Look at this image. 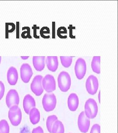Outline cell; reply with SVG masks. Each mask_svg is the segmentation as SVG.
<instances>
[{
    "instance_id": "obj_1",
    "label": "cell",
    "mask_w": 118,
    "mask_h": 133,
    "mask_svg": "<svg viewBox=\"0 0 118 133\" xmlns=\"http://www.w3.org/2000/svg\"><path fill=\"white\" fill-rule=\"evenodd\" d=\"M58 86L61 91L66 92L71 88V80L69 74L66 71H62L58 77Z\"/></svg>"
},
{
    "instance_id": "obj_2",
    "label": "cell",
    "mask_w": 118,
    "mask_h": 133,
    "mask_svg": "<svg viewBox=\"0 0 118 133\" xmlns=\"http://www.w3.org/2000/svg\"><path fill=\"white\" fill-rule=\"evenodd\" d=\"M84 112L89 119H94L96 116L98 112V106L94 99L90 98L86 102Z\"/></svg>"
},
{
    "instance_id": "obj_3",
    "label": "cell",
    "mask_w": 118,
    "mask_h": 133,
    "mask_svg": "<svg viewBox=\"0 0 118 133\" xmlns=\"http://www.w3.org/2000/svg\"><path fill=\"white\" fill-rule=\"evenodd\" d=\"M8 114L10 123L13 126H17L21 123L22 112L18 105H13L10 108Z\"/></svg>"
},
{
    "instance_id": "obj_4",
    "label": "cell",
    "mask_w": 118,
    "mask_h": 133,
    "mask_svg": "<svg viewBox=\"0 0 118 133\" xmlns=\"http://www.w3.org/2000/svg\"><path fill=\"white\" fill-rule=\"evenodd\" d=\"M43 107L47 112L53 111L55 109L57 99L54 94H45L42 100Z\"/></svg>"
},
{
    "instance_id": "obj_5",
    "label": "cell",
    "mask_w": 118,
    "mask_h": 133,
    "mask_svg": "<svg viewBox=\"0 0 118 133\" xmlns=\"http://www.w3.org/2000/svg\"><path fill=\"white\" fill-rule=\"evenodd\" d=\"M99 81L97 77L94 75H90L86 82V88L90 95L95 94L99 88Z\"/></svg>"
},
{
    "instance_id": "obj_6",
    "label": "cell",
    "mask_w": 118,
    "mask_h": 133,
    "mask_svg": "<svg viewBox=\"0 0 118 133\" xmlns=\"http://www.w3.org/2000/svg\"><path fill=\"white\" fill-rule=\"evenodd\" d=\"M75 75L77 79L80 80L84 78L87 71V65L85 60L83 58H78L74 66Z\"/></svg>"
},
{
    "instance_id": "obj_7",
    "label": "cell",
    "mask_w": 118,
    "mask_h": 133,
    "mask_svg": "<svg viewBox=\"0 0 118 133\" xmlns=\"http://www.w3.org/2000/svg\"><path fill=\"white\" fill-rule=\"evenodd\" d=\"M43 77L41 75L34 76L31 84V89L37 96H39L43 92L44 89L42 85Z\"/></svg>"
},
{
    "instance_id": "obj_8",
    "label": "cell",
    "mask_w": 118,
    "mask_h": 133,
    "mask_svg": "<svg viewBox=\"0 0 118 133\" xmlns=\"http://www.w3.org/2000/svg\"><path fill=\"white\" fill-rule=\"evenodd\" d=\"M42 85L43 89L48 93H51L56 90V81L51 75H47L43 78Z\"/></svg>"
},
{
    "instance_id": "obj_9",
    "label": "cell",
    "mask_w": 118,
    "mask_h": 133,
    "mask_svg": "<svg viewBox=\"0 0 118 133\" xmlns=\"http://www.w3.org/2000/svg\"><path fill=\"white\" fill-rule=\"evenodd\" d=\"M90 120L85 115L84 111L81 112L78 118V127L82 133H87L90 128Z\"/></svg>"
},
{
    "instance_id": "obj_10",
    "label": "cell",
    "mask_w": 118,
    "mask_h": 133,
    "mask_svg": "<svg viewBox=\"0 0 118 133\" xmlns=\"http://www.w3.org/2000/svg\"><path fill=\"white\" fill-rule=\"evenodd\" d=\"M19 95L15 89H10L6 96V104L10 109L13 105H18L19 104Z\"/></svg>"
},
{
    "instance_id": "obj_11",
    "label": "cell",
    "mask_w": 118,
    "mask_h": 133,
    "mask_svg": "<svg viewBox=\"0 0 118 133\" xmlns=\"http://www.w3.org/2000/svg\"><path fill=\"white\" fill-rule=\"evenodd\" d=\"M33 75L32 69L28 63H24L20 68V76L24 83H28Z\"/></svg>"
},
{
    "instance_id": "obj_12",
    "label": "cell",
    "mask_w": 118,
    "mask_h": 133,
    "mask_svg": "<svg viewBox=\"0 0 118 133\" xmlns=\"http://www.w3.org/2000/svg\"><path fill=\"white\" fill-rule=\"evenodd\" d=\"M36 103L33 97L30 94L26 95L23 100V108L25 112L29 114L30 110L36 108Z\"/></svg>"
},
{
    "instance_id": "obj_13",
    "label": "cell",
    "mask_w": 118,
    "mask_h": 133,
    "mask_svg": "<svg viewBox=\"0 0 118 133\" xmlns=\"http://www.w3.org/2000/svg\"><path fill=\"white\" fill-rule=\"evenodd\" d=\"M18 79V74L17 69L14 66H10L7 72V79L10 85H15Z\"/></svg>"
},
{
    "instance_id": "obj_14",
    "label": "cell",
    "mask_w": 118,
    "mask_h": 133,
    "mask_svg": "<svg viewBox=\"0 0 118 133\" xmlns=\"http://www.w3.org/2000/svg\"><path fill=\"white\" fill-rule=\"evenodd\" d=\"M67 105L69 109L71 111H75L79 105V98L75 93L71 94L67 100Z\"/></svg>"
},
{
    "instance_id": "obj_15",
    "label": "cell",
    "mask_w": 118,
    "mask_h": 133,
    "mask_svg": "<svg viewBox=\"0 0 118 133\" xmlns=\"http://www.w3.org/2000/svg\"><path fill=\"white\" fill-rule=\"evenodd\" d=\"M45 56H33V66L36 71H41L44 70L45 66Z\"/></svg>"
},
{
    "instance_id": "obj_16",
    "label": "cell",
    "mask_w": 118,
    "mask_h": 133,
    "mask_svg": "<svg viewBox=\"0 0 118 133\" xmlns=\"http://www.w3.org/2000/svg\"><path fill=\"white\" fill-rule=\"evenodd\" d=\"M46 62L47 68L50 71L52 72L56 71L59 66L57 56H47Z\"/></svg>"
},
{
    "instance_id": "obj_17",
    "label": "cell",
    "mask_w": 118,
    "mask_h": 133,
    "mask_svg": "<svg viewBox=\"0 0 118 133\" xmlns=\"http://www.w3.org/2000/svg\"><path fill=\"white\" fill-rule=\"evenodd\" d=\"M30 120L32 123L35 125L38 124L40 120V112L38 109L33 108L29 112Z\"/></svg>"
},
{
    "instance_id": "obj_18",
    "label": "cell",
    "mask_w": 118,
    "mask_h": 133,
    "mask_svg": "<svg viewBox=\"0 0 118 133\" xmlns=\"http://www.w3.org/2000/svg\"><path fill=\"white\" fill-rule=\"evenodd\" d=\"M93 71L97 74H100V57L94 56L91 63Z\"/></svg>"
},
{
    "instance_id": "obj_19",
    "label": "cell",
    "mask_w": 118,
    "mask_h": 133,
    "mask_svg": "<svg viewBox=\"0 0 118 133\" xmlns=\"http://www.w3.org/2000/svg\"><path fill=\"white\" fill-rule=\"evenodd\" d=\"M65 129L61 121L57 120L52 126V133H64Z\"/></svg>"
},
{
    "instance_id": "obj_20",
    "label": "cell",
    "mask_w": 118,
    "mask_h": 133,
    "mask_svg": "<svg viewBox=\"0 0 118 133\" xmlns=\"http://www.w3.org/2000/svg\"><path fill=\"white\" fill-rule=\"evenodd\" d=\"M58 120L57 116L55 115H52L49 116L47 117L46 120V127L48 132L50 133H52V126L54 122Z\"/></svg>"
},
{
    "instance_id": "obj_21",
    "label": "cell",
    "mask_w": 118,
    "mask_h": 133,
    "mask_svg": "<svg viewBox=\"0 0 118 133\" xmlns=\"http://www.w3.org/2000/svg\"><path fill=\"white\" fill-rule=\"evenodd\" d=\"M0 133H10L9 125L5 119H2L0 121Z\"/></svg>"
},
{
    "instance_id": "obj_22",
    "label": "cell",
    "mask_w": 118,
    "mask_h": 133,
    "mask_svg": "<svg viewBox=\"0 0 118 133\" xmlns=\"http://www.w3.org/2000/svg\"><path fill=\"white\" fill-rule=\"evenodd\" d=\"M72 56H61L60 60L61 65L65 68H68L71 66L72 62Z\"/></svg>"
},
{
    "instance_id": "obj_23",
    "label": "cell",
    "mask_w": 118,
    "mask_h": 133,
    "mask_svg": "<svg viewBox=\"0 0 118 133\" xmlns=\"http://www.w3.org/2000/svg\"><path fill=\"white\" fill-rule=\"evenodd\" d=\"M90 133H100V126L98 124H94L91 129Z\"/></svg>"
},
{
    "instance_id": "obj_24",
    "label": "cell",
    "mask_w": 118,
    "mask_h": 133,
    "mask_svg": "<svg viewBox=\"0 0 118 133\" xmlns=\"http://www.w3.org/2000/svg\"><path fill=\"white\" fill-rule=\"evenodd\" d=\"M5 91V85L2 81H0V100H2V99L3 98Z\"/></svg>"
},
{
    "instance_id": "obj_25",
    "label": "cell",
    "mask_w": 118,
    "mask_h": 133,
    "mask_svg": "<svg viewBox=\"0 0 118 133\" xmlns=\"http://www.w3.org/2000/svg\"><path fill=\"white\" fill-rule=\"evenodd\" d=\"M32 133H44L43 128L40 126H38L36 128L33 129Z\"/></svg>"
},
{
    "instance_id": "obj_26",
    "label": "cell",
    "mask_w": 118,
    "mask_h": 133,
    "mask_svg": "<svg viewBox=\"0 0 118 133\" xmlns=\"http://www.w3.org/2000/svg\"><path fill=\"white\" fill-rule=\"evenodd\" d=\"M21 58L22 59H23V60H26V59H28L29 58V56H21Z\"/></svg>"
},
{
    "instance_id": "obj_27",
    "label": "cell",
    "mask_w": 118,
    "mask_h": 133,
    "mask_svg": "<svg viewBox=\"0 0 118 133\" xmlns=\"http://www.w3.org/2000/svg\"><path fill=\"white\" fill-rule=\"evenodd\" d=\"M98 98H99V103H100V91H99V95H98Z\"/></svg>"
},
{
    "instance_id": "obj_28",
    "label": "cell",
    "mask_w": 118,
    "mask_h": 133,
    "mask_svg": "<svg viewBox=\"0 0 118 133\" xmlns=\"http://www.w3.org/2000/svg\"><path fill=\"white\" fill-rule=\"evenodd\" d=\"M1 60H2V57L0 56V64H1Z\"/></svg>"
},
{
    "instance_id": "obj_29",
    "label": "cell",
    "mask_w": 118,
    "mask_h": 133,
    "mask_svg": "<svg viewBox=\"0 0 118 133\" xmlns=\"http://www.w3.org/2000/svg\"></svg>"
}]
</instances>
